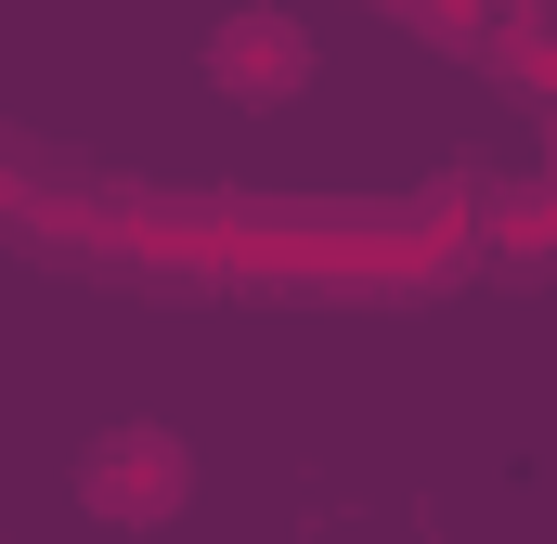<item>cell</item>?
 <instances>
[{
	"label": "cell",
	"mask_w": 557,
	"mask_h": 544,
	"mask_svg": "<svg viewBox=\"0 0 557 544\" xmlns=\"http://www.w3.org/2000/svg\"><path fill=\"white\" fill-rule=\"evenodd\" d=\"M78 493H91V519H117V532H169V519L195 506V441H182L169 415H117V428L78 454Z\"/></svg>",
	"instance_id": "cell-1"
},
{
	"label": "cell",
	"mask_w": 557,
	"mask_h": 544,
	"mask_svg": "<svg viewBox=\"0 0 557 544\" xmlns=\"http://www.w3.org/2000/svg\"><path fill=\"white\" fill-rule=\"evenodd\" d=\"M208 78H221L234 104H285V91H311V26H298L285 0L221 13V26H208Z\"/></svg>",
	"instance_id": "cell-2"
},
{
	"label": "cell",
	"mask_w": 557,
	"mask_h": 544,
	"mask_svg": "<svg viewBox=\"0 0 557 544\" xmlns=\"http://www.w3.org/2000/svg\"><path fill=\"white\" fill-rule=\"evenodd\" d=\"M376 13H403L441 52H506V0H376Z\"/></svg>",
	"instance_id": "cell-3"
}]
</instances>
